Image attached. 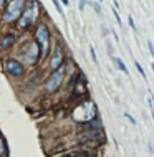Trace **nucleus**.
Returning a JSON list of instances; mask_svg holds the SVG:
<instances>
[{
  "label": "nucleus",
  "mask_w": 154,
  "mask_h": 157,
  "mask_svg": "<svg viewBox=\"0 0 154 157\" xmlns=\"http://www.w3.org/2000/svg\"><path fill=\"white\" fill-rule=\"evenodd\" d=\"M61 63H63V52H61V48L58 46L57 52H55V55H53V58L50 60V68L55 71V70H58L60 66H63Z\"/></svg>",
  "instance_id": "6e6552de"
},
{
  "label": "nucleus",
  "mask_w": 154,
  "mask_h": 157,
  "mask_svg": "<svg viewBox=\"0 0 154 157\" xmlns=\"http://www.w3.org/2000/svg\"><path fill=\"white\" fill-rule=\"evenodd\" d=\"M116 65H118V68L123 71V73H126V75H128V68L124 66V63H123L121 60H119V58H116Z\"/></svg>",
  "instance_id": "9d476101"
},
{
  "label": "nucleus",
  "mask_w": 154,
  "mask_h": 157,
  "mask_svg": "<svg viewBox=\"0 0 154 157\" xmlns=\"http://www.w3.org/2000/svg\"><path fill=\"white\" fill-rule=\"evenodd\" d=\"M129 25H131L132 30H136V25H134V20H132V17H129Z\"/></svg>",
  "instance_id": "ddd939ff"
},
{
  "label": "nucleus",
  "mask_w": 154,
  "mask_h": 157,
  "mask_svg": "<svg viewBox=\"0 0 154 157\" xmlns=\"http://www.w3.org/2000/svg\"><path fill=\"white\" fill-rule=\"evenodd\" d=\"M37 13H38V2H37V0H30L28 5L23 8L22 15H20L17 27H18V28H28L30 25L33 23Z\"/></svg>",
  "instance_id": "f257e3e1"
},
{
  "label": "nucleus",
  "mask_w": 154,
  "mask_h": 157,
  "mask_svg": "<svg viewBox=\"0 0 154 157\" xmlns=\"http://www.w3.org/2000/svg\"><path fill=\"white\" fill-rule=\"evenodd\" d=\"M14 43H15V35H12V33L3 35L2 40H0V50H8Z\"/></svg>",
  "instance_id": "1a4fd4ad"
},
{
  "label": "nucleus",
  "mask_w": 154,
  "mask_h": 157,
  "mask_svg": "<svg viewBox=\"0 0 154 157\" xmlns=\"http://www.w3.org/2000/svg\"><path fill=\"white\" fill-rule=\"evenodd\" d=\"M152 71H154V65H152Z\"/></svg>",
  "instance_id": "dca6fc26"
},
{
  "label": "nucleus",
  "mask_w": 154,
  "mask_h": 157,
  "mask_svg": "<svg viewBox=\"0 0 154 157\" xmlns=\"http://www.w3.org/2000/svg\"><path fill=\"white\" fill-rule=\"evenodd\" d=\"M3 2H5V0H0V5H3Z\"/></svg>",
  "instance_id": "2eb2a0df"
},
{
  "label": "nucleus",
  "mask_w": 154,
  "mask_h": 157,
  "mask_svg": "<svg viewBox=\"0 0 154 157\" xmlns=\"http://www.w3.org/2000/svg\"><path fill=\"white\" fill-rule=\"evenodd\" d=\"M35 40H37L38 48H40V55H41V56L48 53V50H50V30H48V27H46V25L40 23L37 27Z\"/></svg>",
  "instance_id": "f03ea898"
},
{
  "label": "nucleus",
  "mask_w": 154,
  "mask_h": 157,
  "mask_svg": "<svg viewBox=\"0 0 154 157\" xmlns=\"http://www.w3.org/2000/svg\"><path fill=\"white\" fill-rule=\"evenodd\" d=\"M65 75H66V70L65 66H60L58 70H55L53 73L48 76V79H46L45 83V88L48 93H55L60 88V84L63 83V79H65Z\"/></svg>",
  "instance_id": "20e7f679"
},
{
  "label": "nucleus",
  "mask_w": 154,
  "mask_h": 157,
  "mask_svg": "<svg viewBox=\"0 0 154 157\" xmlns=\"http://www.w3.org/2000/svg\"><path fill=\"white\" fill-rule=\"evenodd\" d=\"M103 139H105V136H103L101 129H85L83 132L78 136V141L80 142H101Z\"/></svg>",
  "instance_id": "39448f33"
},
{
  "label": "nucleus",
  "mask_w": 154,
  "mask_h": 157,
  "mask_svg": "<svg viewBox=\"0 0 154 157\" xmlns=\"http://www.w3.org/2000/svg\"><path fill=\"white\" fill-rule=\"evenodd\" d=\"M53 3H55V7H57V8H58V12H61V8H60V3L57 2V0H53Z\"/></svg>",
  "instance_id": "4468645a"
},
{
  "label": "nucleus",
  "mask_w": 154,
  "mask_h": 157,
  "mask_svg": "<svg viewBox=\"0 0 154 157\" xmlns=\"http://www.w3.org/2000/svg\"><path fill=\"white\" fill-rule=\"evenodd\" d=\"M40 56H41V55H40V48H38V45H37V43H30L28 50L25 52L23 60H25V63H27V65H35Z\"/></svg>",
  "instance_id": "0eeeda50"
},
{
  "label": "nucleus",
  "mask_w": 154,
  "mask_h": 157,
  "mask_svg": "<svg viewBox=\"0 0 154 157\" xmlns=\"http://www.w3.org/2000/svg\"><path fill=\"white\" fill-rule=\"evenodd\" d=\"M5 154V142H3V139L0 137V155Z\"/></svg>",
  "instance_id": "9b49d317"
},
{
  "label": "nucleus",
  "mask_w": 154,
  "mask_h": 157,
  "mask_svg": "<svg viewBox=\"0 0 154 157\" xmlns=\"http://www.w3.org/2000/svg\"><path fill=\"white\" fill-rule=\"evenodd\" d=\"M3 68H5V71H7L10 76H14V78H20V76L23 75V66H22V63H20L18 60H14V58L7 60L5 65H3Z\"/></svg>",
  "instance_id": "423d86ee"
},
{
  "label": "nucleus",
  "mask_w": 154,
  "mask_h": 157,
  "mask_svg": "<svg viewBox=\"0 0 154 157\" xmlns=\"http://www.w3.org/2000/svg\"><path fill=\"white\" fill-rule=\"evenodd\" d=\"M23 8H25V0H10V3L5 8V13H3V20L7 23L15 22L17 18H20Z\"/></svg>",
  "instance_id": "7ed1b4c3"
},
{
  "label": "nucleus",
  "mask_w": 154,
  "mask_h": 157,
  "mask_svg": "<svg viewBox=\"0 0 154 157\" xmlns=\"http://www.w3.org/2000/svg\"><path fill=\"white\" fill-rule=\"evenodd\" d=\"M136 68H138V71H139V73H141V76H144V78H146V73H144V70H143V66H141V65H139V63H138V61H136Z\"/></svg>",
  "instance_id": "f8f14e48"
}]
</instances>
